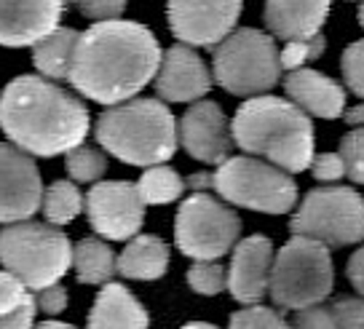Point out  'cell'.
<instances>
[{"mask_svg":"<svg viewBox=\"0 0 364 329\" xmlns=\"http://www.w3.org/2000/svg\"><path fill=\"white\" fill-rule=\"evenodd\" d=\"M185 180H182L171 166H150L136 182V190L142 195L145 206L153 204H171L185 193Z\"/></svg>","mask_w":364,"mask_h":329,"instance_id":"obj_25","label":"cell"},{"mask_svg":"<svg viewBox=\"0 0 364 329\" xmlns=\"http://www.w3.org/2000/svg\"><path fill=\"white\" fill-rule=\"evenodd\" d=\"M182 329H217L212 324H206V321H193V324H185Z\"/></svg>","mask_w":364,"mask_h":329,"instance_id":"obj_42","label":"cell"},{"mask_svg":"<svg viewBox=\"0 0 364 329\" xmlns=\"http://www.w3.org/2000/svg\"><path fill=\"white\" fill-rule=\"evenodd\" d=\"M65 0H0V45H35L59 27Z\"/></svg>","mask_w":364,"mask_h":329,"instance_id":"obj_16","label":"cell"},{"mask_svg":"<svg viewBox=\"0 0 364 329\" xmlns=\"http://www.w3.org/2000/svg\"><path fill=\"white\" fill-rule=\"evenodd\" d=\"M233 142L255 158H268L289 174L311 169L314 124L295 102L279 97H250L230 121Z\"/></svg>","mask_w":364,"mask_h":329,"instance_id":"obj_3","label":"cell"},{"mask_svg":"<svg viewBox=\"0 0 364 329\" xmlns=\"http://www.w3.org/2000/svg\"><path fill=\"white\" fill-rule=\"evenodd\" d=\"M330 247L308 236H292L273 257L268 295L282 311H303L321 306L332 295Z\"/></svg>","mask_w":364,"mask_h":329,"instance_id":"obj_6","label":"cell"},{"mask_svg":"<svg viewBox=\"0 0 364 329\" xmlns=\"http://www.w3.org/2000/svg\"><path fill=\"white\" fill-rule=\"evenodd\" d=\"M289 230L327 247L359 244L364 241V195L341 185L314 188L295 209Z\"/></svg>","mask_w":364,"mask_h":329,"instance_id":"obj_9","label":"cell"},{"mask_svg":"<svg viewBox=\"0 0 364 329\" xmlns=\"http://www.w3.org/2000/svg\"><path fill=\"white\" fill-rule=\"evenodd\" d=\"M188 284L198 295H220L228 289V271L217 260H196L188 271Z\"/></svg>","mask_w":364,"mask_h":329,"instance_id":"obj_27","label":"cell"},{"mask_svg":"<svg viewBox=\"0 0 364 329\" xmlns=\"http://www.w3.org/2000/svg\"><path fill=\"white\" fill-rule=\"evenodd\" d=\"M35 329H78V327H70V324H62V321H43V324H38Z\"/></svg>","mask_w":364,"mask_h":329,"instance_id":"obj_41","label":"cell"},{"mask_svg":"<svg viewBox=\"0 0 364 329\" xmlns=\"http://www.w3.org/2000/svg\"><path fill=\"white\" fill-rule=\"evenodd\" d=\"M244 0H166L169 30L185 45H220L236 30Z\"/></svg>","mask_w":364,"mask_h":329,"instance_id":"obj_11","label":"cell"},{"mask_svg":"<svg viewBox=\"0 0 364 329\" xmlns=\"http://www.w3.org/2000/svg\"><path fill=\"white\" fill-rule=\"evenodd\" d=\"M215 80L233 97H262L282 78V59L273 35L241 27L215 45Z\"/></svg>","mask_w":364,"mask_h":329,"instance_id":"obj_7","label":"cell"},{"mask_svg":"<svg viewBox=\"0 0 364 329\" xmlns=\"http://www.w3.org/2000/svg\"><path fill=\"white\" fill-rule=\"evenodd\" d=\"M341 72L346 86L364 99V38L362 41H353L341 57Z\"/></svg>","mask_w":364,"mask_h":329,"instance_id":"obj_31","label":"cell"},{"mask_svg":"<svg viewBox=\"0 0 364 329\" xmlns=\"http://www.w3.org/2000/svg\"><path fill=\"white\" fill-rule=\"evenodd\" d=\"M166 265H169V247L159 236L136 233L118 254V273L136 281H156L166 273Z\"/></svg>","mask_w":364,"mask_h":329,"instance_id":"obj_21","label":"cell"},{"mask_svg":"<svg viewBox=\"0 0 364 329\" xmlns=\"http://www.w3.org/2000/svg\"><path fill=\"white\" fill-rule=\"evenodd\" d=\"M209 188L228 204L262 215H287L297 204V185L289 171L255 156L223 161L215 174H209Z\"/></svg>","mask_w":364,"mask_h":329,"instance_id":"obj_8","label":"cell"},{"mask_svg":"<svg viewBox=\"0 0 364 329\" xmlns=\"http://www.w3.org/2000/svg\"><path fill=\"white\" fill-rule=\"evenodd\" d=\"M338 329H364V297H343L332 303Z\"/></svg>","mask_w":364,"mask_h":329,"instance_id":"obj_34","label":"cell"},{"mask_svg":"<svg viewBox=\"0 0 364 329\" xmlns=\"http://www.w3.org/2000/svg\"><path fill=\"white\" fill-rule=\"evenodd\" d=\"M284 91L306 115L316 118H341L346 113V89L330 75L311 68L292 70L284 75Z\"/></svg>","mask_w":364,"mask_h":329,"instance_id":"obj_18","label":"cell"},{"mask_svg":"<svg viewBox=\"0 0 364 329\" xmlns=\"http://www.w3.org/2000/svg\"><path fill=\"white\" fill-rule=\"evenodd\" d=\"M126 3L129 0H80L78 9L94 22H115L126 11Z\"/></svg>","mask_w":364,"mask_h":329,"instance_id":"obj_35","label":"cell"},{"mask_svg":"<svg viewBox=\"0 0 364 329\" xmlns=\"http://www.w3.org/2000/svg\"><path fill=\"white\" fill-rule=\"evenodd\" d=\"M73 268L80 284H107L118 273V260L105 241L83 239L73 249Z\"/></svg>","mask_w":364,"mask_h":329,"instance_id":"obj_23","label":"cell"},{"mask_svg":"<svg viewBox=\"0 0 364 329\" xmlns=\"http://www.w3.org/2000/svg\"><path fill=\"white\" fill-rule=\"evenodd\" d=\"M338 153L346 163V177L356 185H364V126L351 129L343 136Z\"/></svg>","mask_w":364,"mask_h":329,"instance_id":"obj_29","label":"cell"},{"mask_svg":"<svg viewBox=\"0 0 364 329\" xmlns=\"http://www.w3.org/2000/svg\"><path fill=\"white\" fill-rule=\"evenodd\" d=\"M35 306L41 308L43 313H48V316H57L68 308V289L59 281L51 286H43V289L35 292Z\"/></svg>","mask_w":364,"mask_h":329,"instance_id":"obj_37","label":"cell"},{"mask_svg":"<svg viewBox=\"0 0 364 329\" xmlns=\"http://www.w3.org/2000/svg\"><path fill=\"white\" fill-rule=\"evenodd\" d=\"M273 268V244L265 236H250L236 244L230 271H228V289L239 303L257 306L268 295Z\"/></svg>","mask_w":364,"mask_h":329,"instance_id":"obj_17","label":"cell"},{"mask_svg":"<svg viewBox=\"0 0 364 329\" xmlns=\"http://www.w3.org/2000/svg\"><path fill=\"white\" fill-rule=\"evenodd\" d=\"M150 318L145 308L124 284H107L94 300L89 313V329H148Z\"/></svg>","mask_w":364,"mask_h":329,"instance_id":"obj_20","label":"cell"},{"mask_svg":"<svg viewBox=\"0 0 364 329\" xmlns=\"http://www.w3.org/2000/svg\"><path fill=\"white\" fill-rule=\"evenodd\" d=\"M346 273H348V281H351L353 289L364 297V247H359V249L351 254Z\"/></svg>","mask_w":364,"mask_h":329,"instance_id":"obj_39","label":"cell"},{"mask_svg":"<svg viewBox=\"0 0 364 329\" xmlns=\"http://www.w3.org/2000/svg\"><path fill=\"white\" fill-rule=\"evenodd\" d=\"M73 3H80V0H73Z\"/></svg>","mask_w":364,"mask_h":329,"instance_id":"obj_44","label":"cell"},{"mask_svg":"<svg viewBox=\"0 0 364 329\" xmlns=\"http://www.w3.org/2000/svg\"><path fill=\"white\" fill-rule=\"evenodd\" d=\"M89 110L75 94L41 75L14 78L0 97V129L30 156H68L89 134Z\"/></svg>","mask_w":364,"mask_h":329,"instance_id":"obj_2","label":"cell"},{"mask_svg":"<svg viewBox=\"0 0 364 329\" xmlns=\"http://www.w3.org/2000/svg\"><path fill=\"white\" fill-rule=\"evenodd\" d=\"M86 217L105 239L129 241L142 230L145 201L134 182H97L86 193Z\"/></svg>","mask_w":364,"mask_h":329,"instance_id":"obj_12","label":"cell"},{"mask_svg":"<svg viewBox=\"0 0 364 329\" xmlns=\"http://www.w3.org/2000/svg\"><path fill=\"white\" fill-rule=\"evenodd\" d=\"M292 329H338V318L332 306H311L297 311Z\"/></svg>","mask_w":364,"mask_h":329,"instance_id":"obj_33","label":"cell"},{"mask_svg":"<svg viewBox=\"0 0 364 329\" xmlns=\"http://www.w3.org/2000/svg\"><path fill=\"white\" fill-rule=\"evenodd\" d=\"M212 89V75L193 45L177 43L164 51L156 91L164 102H198Z\"/></svg>","mask_w":364,"mask_h":329,"instance_id":"obj_15","label":"cell"},{"mask_svg":"<svg viewBox=\"0 0 364 329\" xmlns=\"http://www.w3.org/2000/svg\"><path fill=\"white\" fill-rule=\"evenodd\" d=\"M356 16H359V24H362V27H364V3H362V6H359V14H356Z\"/></svg>","mask_w":364,"mask_h":329,"instance_id":"obj_43","label":"cell"},{"mask_svg":"<svg viewBox=\"0 0 364 329\" xmlns=\"http://www.w3.org/2000/svg\"><path fill=\"white\" fill-rule=\"evenodd\" d=\"M35 297L9 316H0V329H35Z\"/></svg>","mask_w":364,"mask_h":329,"instance_id":"obj_38","label":"cell"},{"mask_svg":"<svg viewBox=\"0 0 364 329\" xmlns=\"http://www.w3.org/2000/svg\"><path fill=\"white\" fill-rule=\"evenodd\" d=\"M228 329H292V327L273 308L250 306L230 316V327Z\"/></svg>","mask_w":364,"mask_h":329,"instance_id":"obj_30","label":"cell"},{"mask_svg":"<svg viewBox=\"0 0 364 329\" xmlns=\"http://www.w3.org/2000/svg\"><path fill=\"white\" fill-rule=\"evenodd\" d=\"M0 265L38 292L70 271L73 247L57 225L22 220L0 230Z\"/></svg>","mask_w":364,"mask_h":329,"instance_id":"obj_5","label":"cell"},{"mask_svg":"<svg viewBox=\"0 0 364 329\" xmlns=\"http://www.w3.org/2000/svg\"><path fill=\"white\" fill-rule=\"evenodd\" d=\"M86 198L73 180H57L43 190V215L51 225H68L83 212Z\"/></svg>","mask_w":364,"mask_h":329,"instance_id":"obj_24","label":"cell"},{"mask_svg":"<svg viewBox=\"0 0 364 329\" xmlns=\"http://www.w3.org/2000/svg\"><path fill=\"white\" fill-rule=\"evenodd\" d=\"M80 33L73 27H57L33 45L35 70L51 80H68L73 70V59L78 51Z\"/></svg>","mask_w":364,"mask_h":329,"instance_id":"obj_22","label":"cell"},{"mask_svg":"<svg viewBox=\"0 0 364 329\" xmlns=\"http://www.w3.org/2000/svg\"><path fill=\"white\" fill-rule=\"evenodd\" d=\"M43 206V182L30 153L0 142V222H22Z\"/></svg>","mask_w":364,"mask_h":329,"instance_id":"obj_13","label":"cell"},{"mask_svg":"<svg viewBox=\"0 0 364 329\" xmlns=\"http://www.w3.org/2000/svg\"><path fill=\"white\" fill-rule=\"evenodd\" d=\"M97 142L129 166H161L177 153L180 136L171 110L159 99L110 104L97 118Z\"/></svg>","mask_w":364,"mask_h":329,"instance_id":"obj_4","label":"cell"},{"mask_svg":"<svg viewBox=\"0 0 364 329\" xmlns=\"http://www.w3.org/2000/svg\"><path fill=\"white\" fill-rule=\"evenodd\" d=\"M177 136L185 153L201 163L220 166L223 161L230 158L233 131H230V121L217 102L198 99L191 104L177 124Z\"/></svg>","mask_w":364,"mask_h":329,"instance_id":"obj_14","label":"cell"},{"mask_svg":"<svg viewBox=\"0 0 364 329\" xmlns=\"http://www.w3.org/2000/svg\"><path fill=\"white\" fill-rule=\"evenodd\" d=\"M343 121L351 126V129H359V126H364V99H362V102H356L353 107H348V110L343 113Z\"/></svg>","mask_w":364,"mask_h":329,"instance_id":"obj_40","label":"cell"},{"mask_svg":"<svg viewBox=\"0 0 364 329\" xmlns=\"http://www.w3.org/2000/svg\"><path fill=\"white\" fill-rule=\"evenodd\" d=\"M324 48H327V41H324L321 33L314 35V38H306V41H287V45L282 48V54H279L282 70L292 72V70L306 68L308 62H316L324 54Z\"/></svg>","mask_w":364,"mask_h":329,"instance_id":"obj_28","label":"cell"},{"mask_svg":"<svg viewBox=\"0 0 364 329\" xmlns=\"http://www.w3.org/2000/svg\"><path fill=\"white\" fill-rule=\"evenodd\" d=\"M332 0H265V27L282 41H306L321 33Z\"/></svg>","mask_w":364,"mask_h":329,"instance_id":"obj_19","label":"cell"},{"mask_svg":"<svg viewBox=\"0 0 364 329\" xmlns=\"http://www.w3.org/2000/svg\"><path fill=\"white\" fill-rule=\"evenodd\" d=\"M239 236V215L204 190L185 198L174 220V244L193 260H220L236 247Z\"/></svg>","mask_w":364,"mask_h":329,"instance_id":"obj_10","label":"cell"},{"mask_svg":"<svg viewBox=\"0 0 364 329\" xmlns=\"http://www.w3.org/2000/svg\"><path fill=\"white\" fill-rule=\"evenodd\" d=\"M311 171L318 182H338L341 177H346V163L341 153H321V156H314Z\"/></svg>","mask_w":364,"mask_h":329,"instance_id":"obj_36","label":"cell"},{"mask_svg":"<svg viewBox=\"0 0 364 329\" xmlns=\"http://www.w3.org/2000/svg\"><path fill=\"white\" fill-rule=\"evenodd\" d=\"M159 38L139 22H94L80 33L70 70L73 89L100 104L129 102L156 80L161 65Z\"/></svg>","mask_w":364,"mask_h":329,"instance_id":"obj_1","label":"cell"},{"mask_svg":"<svg viewBox=\"0 0 364 329\" xmlns=\"http://www.w3.org/2000/svg\"><path fill=\"white\" fill-rule=\"evenodd\" d=\"M33 295L27 292V284L16 279L11 271H0V316H9L16 308H22Z\"/></svg>","mask_w":364,"mask_h":329,"instance_id":"obj_32","label":"cell"},{"mask_svg":"<svg viewBox=\"0 0 364 329\" xmlns=\"http://www.w3.org/2000/svg\"><path fill=\"white\" fill-rule=\"evenodd\" d=\"M70 177L75 182H97L107 171V156L100 148L78 145L65 156Z\"/></svg>","mask_w":364,"mask_h":329,"instance_id":"obj_26","label":"cell"}]
</instances>
